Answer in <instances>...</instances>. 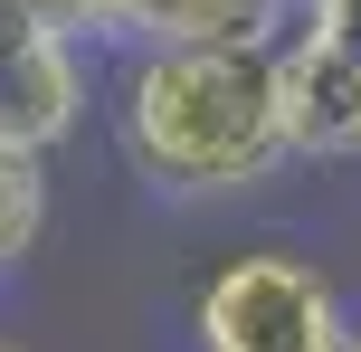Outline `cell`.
Segmentation results:
<instances>
[{"mask_svg":"<svg viewBox=\"0 0 361 352\" xmlns=\"http://www.w3.org/2000/svg\"><path fill=\"white\" fill-rule=\"evenodd\" d=\"M105 133L114 162L171 210L257 200L295 171L286 105H276V48H143L105 67Z\"/></svg>","mask_w":361,"mask_h":352,"instance_id":"6da1fadb","label":"cell"},{"mask_svg":"<svg viewBox=\"0 0 361 352\" xmlns=\"http://www.w3.org/2000/svg\"><path fill=\"white\" fill-rule=\"evenodd\" d=\"M343 343H352V305L333 267L295 238L228 248L190 286V352H343Z\"/></svg>","mask_w":361,"mask_h":352,"instance_id":"7a4b0ae2","label":"cell"},{"mask_svg":"<svg viewBox=\"0 0 361 352\" xmlns=\"http://www.w3.org/2000/svg\"><path fill=\"white\" fill-rule=\"evenodd\" d=\"M95 105H105V57L57 38L29 0H0V152L57 162Z\"/></svg>","mask_w":361,"mask_h":352,"instance_id":"3957f363","label":"cell"},{"mask_svg":"<svg viewBox=\"0 0 361 352\" xmlns=\"http://www.w3.org/2000/svg\"><path fill=\"white\" fill-rule=\"evenodd\" d=\"M276 105L295 162H361V48L295 19L276 38Z\"/></svg>","mask_w":361,"mask_h":352,"instance_id":"277c9868","label":"cell"},{"mask_svg":"<svg viewBox=\"0 0 361 352\" xmlns=\"http://www.w3.org/2000/svg\"><path fill=\"white\" fill-rule=\"evenodd\" d=\"M38 238H48V162L0 152V286L38 257Z\"/></svg>","mask_w":361,"mask_h":352,"instance_id":"5b68a950","label":"cell"},{"mask_svg":"<svg viewBox=\"0 0 361 352\" xmlns=\"http://www.w3.org/2000/svg\"><path fill=\"white\" fill-rule=\"evenodd\" d=\"M143 48H190V0H95V57H143Z\"/></svg>","mask_w":361,"mask_h":352,"instance_id":"8992f818","label":"cell"},{"mask_svg":"<svg viewBox=\"0 0 361 352\" xmlns=\"http://www.w3.org/2000/svg\"><path fill=\"white\" fill-rule=\"evenodd\" d=\"M38 19H48L57 38H76V48H95V0H29Z\"/></svg>","mask_w":361,"mask_h":352,"instance_id":"52a82bcc","label":"cell"},{"mask_svg":"<svg viewBox=\"0 0 361 352\" xmlns=\"http://www.w3.org/2000/svg\"><path fill=\"white\" fill-rule=\"evenodd\" d=\"M305 29L343 38V48H361V0H305Z\"/></svg>","mask_w":361,"mask_h":352,"instance_id":"ba28073f","label":"cell"},{"mask_svg":"<svg viewBox=\"0 0 361 352\" xmlns=\"http://www.w3.org/2000/svg\"><path fill=\"white\" fill-rule=\"evenodd\" d=\"M0 352H29V343H19V334H0Z\"/></svg>","mask_w":361,"mask_h":352,"instance_id":"9c48e42d","label":"cell"},{"mask_svg":"<svg viewBox=\"0 0 361 352\" xmlns=\"http://www.w3.org/2000/svg\"><path fill=\"white\" fill-rule=\"evenodd\" d=\"M343 352H361V324H352V343H343Z\"/></svg>","mask_w":361,"mask_h":352,"instance_id":"30bf717a","label":"cell"},{"mask_svg":"<svg viewBox=\"0 0 361 352\" xmlns=\"http://www.w3.org/2000/svg\"><path fill=\"white\" fill-rule=\"evenodd\" d=\"M0 296H10V286H0Z\"/></svg>","mask_w":361,"mask_h":352,"instance_id":"8fae6325","label":"cell"}]
</instances>
